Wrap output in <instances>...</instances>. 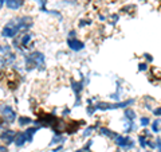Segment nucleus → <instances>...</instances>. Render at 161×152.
I'll use <instances>...</instances> for the list:
<instances>
[{"mask_svg":"<svg viewBox=\"0 0 161 152\" xmlns=\"http://www.w3.org/2000/svg\"><path fill=\"white\" fill-rule=\"evenodd\" d=\"M30 26H31L30 18L12 19V20H9V22L4 26L1 35L4 36V38H13L15 35H17V32L20 31V30L27 28V27H30Z\"/></svg>","mask_w":161,"mask_h":152,"instance_id":"obj_1","label":"nucleus"},{"mask_svg":"<svg viewBox=\"0 0 161 152\" xmlns=\"http://www.w3.org/2000/svg\"><path fill=\"white\" fill-rule=\"evenodd\" d=\"M44 66V55L42 53H32L30 54L26 58V67L28 70H31L32 67H39V69H43Z\"/></svg>","mask_w":161,"mask_h":152,"instance_id":"obj_2","label":"nucleus"},{"mask_svg":"<svg viewBox=\"0 0 161 152\" xmlns=\"http://www.w3.org/2000/svg\"><path fill=\"white\" fill-rule=\"evenodd\" d=\"M15 61V55L11 51L9 46H0V66L8 65Z\"/></svg>","mask_w":161,"mask_h":152,"instance_id":"obj_3","label":"nucleus"},{"mask_svg":"<svg viewBox=\"0 0 161 152\" xmlns=\"http://www.w3.org/2000/svg\"><path fill=\"white\" fill-rule=\"evenodd\" d=\"M116 144L117 145H120L121 148H124V149H130L132 147H133V141H132L129 137H122V136H116Z\"/></svg>","mask_w":161,"mask_h":152,"instance_id":"obj_4","label":"nucleus"},{"mask_svg":"<svg viewBox=\"0 0 161 152\" xmlns=\"http://www.w3.org/2000/svg\"><path fill=\"white\" fill-rule=\"evenodd\" d=\"M15 136H16V132L12 129H5L4 132H1V135H0V139L3 140V141H5L7 144H11L15 141Z\"/></svg>","mask_w":161,"mask_h":152,"instance_id":"obj_5","label":"nucleus"},{"mask_svg":"<svg viewBox=\"0 0 161 152\" xmlns=\"http://www.w3.org/2000/svg\"><path fill=\"white\" fill-rule=\"evenodd\" d=\"M1 113L4 116V120L9 121V123L15 121V119H16V113L13 112V109L11 106H3L1 108Z\"/></svg>","mask_w":161,"mask_h":152,"instance_id":"obj_6","label":"nucleus"},{"mask_svg":"<svg viewBox=\"0 0 161 152\" xmlns=\"http://www.w3.org/2000/svg\"><path fill=\"white\" fill-rule=\"evenodd\" d=\"M67 45H69L70 49L74 50V51H79V50H82L85 47V45L78 39H69L67 40Z\"/></svg>","mask_w":161,"mask_h":152,"instance_id":"obj_7","label":"nucleus"},{"mask_svg":"<svg viewBox=\"0 0 161 152\" xmlns=\"http://www.w3.org/2000/svg\"><path fill=\"white\" fill-rule=\"evenodd\" d=\"M26 141H27L26 132H17L16 136H15V144H16V147H22V145H24Z\"/></svg>","mask_w":161,"mask_h":152,"instance_id":"obj_8","label":"nucleus"},{"mask_svg":"<svg viewBox=\"0 0 161 152\" xmlns=\"http://www.w3.org/2000/svg\"><path fill=\"white\" fill-rule=\"evenodd\" d=\"M5 4L9 9H19L23 5V0H5Z\"/></svg>","mask_w":161,"mask_h":152,"instance_id":"obj_9","label":"nucleus"},{"mask_svg":"<svg viewBox=\"0 0 161 152\" xmlns=\"http://www.w3.org/2000/svg\"><path fill=\"white\" fill-rule=\"evenodd\" d=\"M71 88H73V90L75 92V96H77V100L79 98V92L82 90V84L81 82H75V81H71Z\"/></svg>","mask_w":161,"mask_h":152,"instance_id":"obj_10","label":"nucleus"},{"mask_svg":"<svg viewBox=\"0 0 161 152\" xmlns=\"http://www.w3.org/2000/svg\"><path fill=\"white\" fill-rule=\"evenodd\" d=\"M36 131H38V128H27V131H26L27 141H32V137H34V135L36 133Z\"/></svg>","mask_w":161,"mask_h":152,"instance_id":"obj_11","label":"nucleus"},{"mask_svg":"<svg viewBox=\"0 0 161 152\" xmlns=\"http://www.w3.org/2000/svg\"><path fill=\"white\" fill-rule=\"evenodd\" d=\"M32 123V120H31L30 117H19V125L20 127H26V125H28V124H31Z\"/></svg>","mask_w":161,"mask_h":152,"instance_id":"obj_12","label":"nucleus"},{"mask_svg":"<svg viewBox=\"0 0 161 152\" xmlns=\"http://www.w3.org/2000/svg\"><path fill=\"white\" fill-rule=\"evenodd\" d=\"M31 38H32V34H31V32H26V34L23 35V38H22V45L23 46H27L28 43H30Z\"/></svg>","mask_w":161,"mask_h":152,"instance_id":"obj_13","label":"nucleus"},{"mask_svg":"<svg viewBox=\"0 0 161 152\" xmlns=\"http://www.w3.org/2000/svg\"><path fill=\"white\" fill-rule=\"evenodd\" d=\"M125 116H126L128 120L133 121V120H134V117H136V113L133 112L132 109H126V110H125Z\"/></svg>","mask_w":161,"mask_h":152,"instance_id":"obj_14","label":"nucleus"},{"mask_svg":"<svg viewBox=\"0 0 161 152\" xmlns=\"http://www.w3.org/2000/svg\"><path fill=\"white\" fill-rule=\"evenodd\" d=\"M100 132H101L102 135H105V136H109V137H116V136H117L116 133H113V132H110V131L108 129V128H101Z\"/></svg>","mask_w":161,"mask_h":152,"instance_id":"obj_15","label":"nucleus"},{"mask_svg":"<svg viewBox=\"0 0 161 152\" xmlns=\"http://www.w3.org/2000/svg\"><path fill=\"white\" fill-rule=\"evenodd\" d=\"M36 1H38V4H39L40 7H42V11H44V12H47V9L44 8V4L47 3V0H36Z\"/></svg>","mask_w":161,"mask_h":152,"instance_id":"obj_16","label":"nucleus"},{"mask_svg":"<svg viewBox=\"0 0 161 152\" xmlns=\"http://www.w3.org/2000/svg\"><path fill=\"white\" fill-rule=\"evenodd\" d=\"M61 140H62V137H61V136H54V137H52V141H51V144H57V143H59Z\"/></svg>","mask_w":161,"mask_h":152,"instance_id":"obj_17","label":"nucleus"},{"mask_svg":"<svg viewBox=\"0 0 161 152\" xmlns=\"http://www.w3.org/2000/svg\"><path fill=\"white\" fill-rule=\"evenodd\" d=\"M141 124H142V125H148V124H149V120L146 119V117H144V119L141 120Z\"/></svg>","mask_w":161,"mask_h":152,"instance_id":"obj_18","label":"nucleus"},{"mask_svg":"<svg viewBox=\"0 0 161 152\" xmlns=\"http://www.w3.org/2000/svg\"><path fill=\"white\" fill-rule=\"evenodd\" d=\"M90 132H93V127H90V128H87V131L83 133V136H87V135L90 133Z\"/></svg>","mask_w":161,"mask_h":152,"instance_id":"obj_19","label":"nucleus"},{"mask_svg":"<svg viewBox=\"0 0 161 152\" xmlns=\"http://www.w3.org/2000/svg\"><path fill=\"white\" fill-rule=\"evenodd\" d=\"M0 152H7V147L5 145H0Z\"/></svg>","mask_w":161,"mask_h":152,"instance_id":"obj_20","label":"nucleus"},{"mask_svg":"<svg viewBox=\"0 0 161 152\" xmlns=\"http://www.w3.org/2000/svg\"><path fill=\"white\" fill-rule=\"evenodd\" d=\"M154 115H161V109H157V110H154Z\"/></svg>","mask_w":161,"mask_h":152,"instance_id":"obj_21","label":"nucleus"},{"mask_svg":"<svg viewBox=\"0 0 161 152\" xmlns=\"http://www.w3.org/2000/svg\"><path fill=\"white\" fill-rule=\"evenodd\" d=\"M77 152H83V149H79V151H77Z\"/></svg>","mask_w":161,"mask_h":152,"instance_id":"obj_22","label":"nucleus"}]
</instances>
